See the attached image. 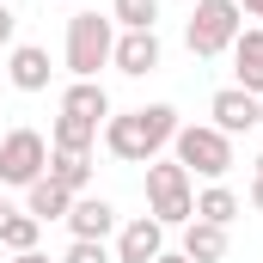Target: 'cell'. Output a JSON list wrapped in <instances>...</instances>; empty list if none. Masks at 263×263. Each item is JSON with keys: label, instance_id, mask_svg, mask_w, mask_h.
<instances>
[{"label": "cell", "instance_id": "6da1fadb", "mask_svg": "<svg viewBox=\"0 0 263 263\" xmlns=\"http://www.w3.org/2000/svg\"><path fill=\"white\" fill-rule=\"evenodd\" d=\"M184 129L178 123V110L172 104H135V110H110V123H104V147L117 153V159H129V165H147V159H159L165 147H172V135Z\"/></svg>", "mask_w": 263, "mask_h": 263}, {"label": "cell", "instance_id": "7a4b0ae2", "mask_svg": "<svg viewBox=\"0 0 263 263\" xmlns=\"http://www.w3.org/2000/svg\"><path fill=\"white\" fill-rule=\"evenodd\" d=\"M147 214L159 227H190L196 220V190L178 159H147Z\"/></svg>", "mask_w": 263, "mask_h": 263}, {"label": "cell", "instance_id": "3957f363", "mask_svg": "<svg viewBox=\"0 0 263 263\" xmlns=\"http://www.w3.org/2000/svg\"><path fill=\"white\" fill-rule=\"evenodd\" d=\"M172 159L184 172L208 178V184H220L233 172V135H220L214 123H184V129L172 135Z\"/></svg>", "mask_w": 263, "mask_h": 263}, {"label": "cell", "instance_id": "277c9868", "mask_svg": "<svg viewBox=\"0 0 263 263\" xmlns=\"http://www.w3.org/2000/svg\"><path fill=\"white\" fill-rule=\"evenodd\" d=\"M110 49H117V18H98V12H73L67 18V73L73 80H98Z\"/></svg>", "mask_w": 263, "mask_h": 263}, {"label": "cell", "instance_id": "5b68a950", "mask_svg": "<svg viewBox=\"0 0 263 263\" xmlns=\"http://www.w3.org/2000/svg\"><path fill=\"white\" fill-rule=\"evenodd\" d=\"M245 31V12H239V0H196V12H190V25H184V43H190V55H220V49H233V37Z\"/></svg>", "mask_w": 263, "mask_h": 263}, {"label": "cell", "instance_id": "8992f818", "mask_svg": "<svg viewBox=\"0 0 263 263\" xmlns=\"http://www.w3.org/2000/svg\"><path fill=\"white\" fill-rule=\"evenodd\" d=\"M43 172H49V141L37 129H6V141H0V184L31 190Z\"/></svg>", "mask_w": 263, "mask_h": 263}, {"label": "cell", "instance_id": "52a82bcc", "mask_svg": "<svg viewBox=\"0 0 263 263\" xmlns=\"http://www.w3.org/2000/svg\"><path fill=\"white\" fill-rule=\"evenodd\" d=\"M208 117H214L220 135H245V129H257V98L239 92V86H220V92L208 98Z\"/></svg>", "mask_w": 263, "mask_h": 263}, {"label": "cell", "instance_id": "ba28073f", "mask_svg": "<svg viewBox=\"0 0 263 263\" xmlns=\"http://www.w3.org/2000/svg\"><path fill=\"white\" fill-rule=\"evenodd\" d=\"M159 251H165V227L153 214H141V220H129L117 233V263H153Z\"/></svg>", "mask_w": 263, "mask_h": 263}, {"label": "cell", "instance_id": "9c48e42d", "mask_svg": "<svg viewBox=\"0 0 263 263\" xmlns=\"http://www.w3.org/2000/svg\"><path fill=\"white\" fill-rule=\"evenodd\" d=\"M110 62H117V73H129V80L153 73V67H159V37H153V31H123L117 49H110Z\"/></svg>", "mask_w": 263, "mask_h": 263}, {"label": "cell", "instance_id": "30bf717a", "mask_svg": "<svg viewBox=\"0 0 263 263\" xmlns=\"http://www.w3.org/2000/svg\"><path fill=\"white\" fill-rule=\"evenodd\" d=\"M62 117H80V123L104 129V123H110V92H104L98 80H73L62 92Z\"/></svg>", "mask_w": 263, "mask_h": 263}, {"label": "cell", "instance_id": "8fae6325", "mask_svg": "<svg viewBox=\"0 0 263 263\" xmlns=\"http://www.w3.org/2000/svg\"><path fill=\"white\" fill-rule=\"evenodd\" d=\"M233 73H239V92L263 98V25L233 37Z\"/></svg>", "mask_w": 263, "mask_h": 263}, {"label": "cell", "instance_id": "7c38bea8", "mask_svg": "<svg viewBox=\"0 0 263 263\" xmlns=\"http://www.w3.org/2000/svg\"><path fill=\"white\" fill-rule=\"evenodd\" d=\"M67 233H73V239H110V233H117V208H110L104 196H73Z\"/></svg>", "mask_w": 263, "mask_h": 263}, {"label": "cell", "instance_id": "4fadbf2b", "mask_svg": "<svg viewBox=\"0 0 263 263\" xmlns=\"http://www.w3.org/2000/svg\"><path fill=\"white\" fill-rule=\"evenodd\" d=\"M6 80H12L18 92H43V86H49V49H43V43H12Z\"/></svg>", "mask_w": 263, "mask_h": 263}, {"label": "cell", "instance_id": "5bb4252c", "mask_svg": "<svg viewBox=\"0 0 263 263\" xmlns=\"http://www.w3.org/2000/svg\"><path fill=\"white\" fill-rule=\"evenodd\" d=\"M184 257H190V263H220V257H227V227L190 220V227H184Z\"/></svg>", "mask_w": 263, "mask_h": 263}, {"label": "cell", "instance_id": "9a60e30c", "mask_svg": "<svg viewBox=\"0 0 263 263\" xmlns=\"http://www.w3.org/2000/svg\"><path fill=\"white\" fill-rule=\"evenodd\" d=\"M49 184H62L67 196H86V184H92V159L86 153H49V172H43Z\"/></svg>", "mask_w": 263, "mask_h": 263}, {"label": "cell", "instance_id": "2e32d148", "mask_svg": "<svg viewBox=\"0 0 263 263\" xmlns=\"http://www.w3.org/2000/svg\"><path fill=\"white\" fill-rule=\"evenodd\" d=\"M67 208H73V196L62 184H49V178H37L25 190V214H37V220H67Z\"/></svg>", "mask_w": 263, "mask_h": 263}, {"label": "cell", "instance_id": "e0dca14e", "mask_svg": "<svg viewBox=\"0 0 263 263\" xmlns=\"http://www.w3.org/2000/svg\"><path fill=\"white\" fill-rule=\"evenodd\" d=\"M98 147V129L92 123H80V117H55V129H49V153H92Z\"/></svg>", "mask_w": 263, "mask_h": 263}, {"label": "cell", "instance_id": "ac0fdd59", "mask_svg": "<svg viewBox=\"0 0 263 263\" xmlns=\"http://www.w3.org/2000/svg\"><path fill=\"white\" fill-rule=\"evenodd\" d=\"M196 220H214V227H233L239 220V196L227 190V184H208L196 196Z\"/></svg>", "mask_w": 263, "mask_h": 263}, {"label": "cell", "instance_id": "d6986e66", "mask_svg": "<svg viewBox=\"0 0 263 263\" xmlns=\"http://www.w3.org/2000/svg\"><path fill=\"white\" fill-rule=\"evenodd\" d=\"M37 233H43V220H37V214H25V208H12V214H6V233H0V245L18 257V251H37Z\"/></svg>", "mask_w": 263, "mask_h": 263}, {"label": "cell", "instance_id": "ffe728a7", "mask_svg": "<svg viewBox=\"0 0 263 263\" xmlns=\"http://www.w3.org/2000/svg\"><path fill=\"white\" fill-rule=\"evenodd\" d=\"M110 18L123 31H153L159 25V0H110Z\"/></svg>", "mask_w": 263, "mask_h": 263}, {"label": "cell", "instance_id": "44dd1931", "mask_svg": "<svg viewBox=\"0 0 263 263\" xmlns=\"http://www.w3.org/2000/svg\"><path fill=\"white\" fill-rule=\"evenodd\" d=\"M62 263H117V251H110L104 239H73Z\"/></svg>", "mask_w": 263, "mask_h": 263}, {"label": "cell", "instance_id": "7402d4cb", "mask_svg": "<svg viewBox=\"0 0 263 263\" xmlns=\"http://www.w3.org/2000/svg\"><path fill=\"white\" fill-rule=\"evenodd\" d=\"M12 37H18V12L0 6V49H12Z\"/></svg>", "mask_w": 263, "mask_h": 263}, {"label": "cell", "instance_id": "603a6c76", "mask_svg": "<svg viewBox=\"0 0 263 263\" xmlns=\"http://www.w3.org/2000/svg\"><path fill=\"white\" fill-rule=\"evenodd\" d=\"M12 263H55V257H49V251H18Z\"/></svg>", "mask_w": 263, "mask_h": 263}, {"label": "cell", "instance_id": "cb8c5ba5", "mask_svg": "<svg viewBox=\"0 0 263 263\" xmlns=\"http://www.w3.org/2000/svg\"><path fill=\"white\" fill-rule=\"evenodd\" d=\"M239 12H251V18H263V0H239Z\"/></svg>", "mask_w": 263, "mask_h": 263}, {"label": "cell", "instance_id": "d4e9b609", "mask_svg": "<svg viewBox=\"0 0 263 263\" xmlns=\"http://www.w3.org/2000/svg\"><path fill=\"white\" fill-rule=\"evenodd\" d=\"M153 263H190V257H184V251H159Z\"/></svg>", "mask_w": 263, "mask_h": 263}, {"label": "cell", "instance_id": "484cf974", "mask_svg": "<svg viewBox=\"0 0 263 263\" xmlns=\"http://www.w3.org/2000/svg\"><path fill=\"white\" fill-rule=\"evenodd\" d=\"M251 208H263V178H251Z\"/></svg>", "mask_w": 263, "mask_h": 263}, {"label": "cell", "instance_id": "4316f807", "mask_svg": "<svg viewBox=\"0 0 263 263\" xmlns=\"http://www.w3.org/2000/svg\"><path fill=\"white\" fill-rule=\"evenodd\" d=\"M6 214H12V202H6V196H0V233H6Z\"/></svg>", "mask_w": 263, "mask_h": 263}, {"label": "cell", "instance_id": "83f0119b", "mask_svg": "<svg viewBox=\"0 0 263 263\" xmlns=\"http://www.w3.org/2000/svg\"><path fill=\"white\" fill-rule=\"evenodd\" d=\"M257 123H263V98H257Z\"/></svg>", "mask_w": 263, "mask_h": 263}, {"label": "cell", "instance_id": "f1b7e54d", "mask_svg": "<svg viewBox=\"0 0 263 263\" xmlns=\"http://www.w3.org/2000/svg\"><path fill=\"white\" fill-rule=\"evenodd\" d=\"M257 178H263V153H257Z\"/></svg>", "mask_w": 263, "mask_h": 263}]
</instances>
